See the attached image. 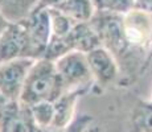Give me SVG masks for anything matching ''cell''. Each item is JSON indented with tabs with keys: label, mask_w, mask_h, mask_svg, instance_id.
Here are the masks:
<instances>
[{
	"label": "cell",
	"mask_w": 152,
	"mask_h": 132,
	"mask_svg": "<svg viewBox=\"0 0 152 132\" xmlns=\"http://www.w3.org/2000/svg\"><path fill=\"white\" fill-rule=\"evenodd\" d=\"M86 58L94 83L106 87L118 79L121 67H119V63L116 58L114 57V54L106 48L99 46L94 50L89 52L86 54Z\"/></svg>",
	"instance_id": "8"
},
{
	"label": "cell",
	"mask_w": 152,
	"mask_h": 132,
	"mask_svg": "<svg viewBox=\"0 0 152 132\" xmlns=\"http://www.w3.org/2000/svg\"><path fill=\"white\" fill-rule=\"evenodd\" d=\"M68 45L70 50L81 52L87 54L89 52L102 46L97 31L90 23H78L68 36Z\"/></svg>",
	"instance_id": "9"
},
{
	"label": "cell",
	"mask_w": 152,
	"mask_h": 132,
	"mask_svg": "<svg viewBox=\"0 0 152 132\" xmlns=\"http://www.w3.org/2000/svg\"><path fill=\"white\" fill-rule=\"evenodd\" d=\"M4 103H7V102H5V101H4V99H3V98H1V96H0V107H1V106H3V104H4Z\"/></svg>",
	"instance_id": "21"
},
{
	"label": "cell",
	"mask_w": 152,
	"mask_h": 132,
	"mask_svg": "<svg viewBox=\"0 0 152 132\" xmlns=\"http://www.w3.org/2000/svg\"><path fill=\"white\" fill-rule=\"evenodd\" d=\"M134 9L152 15V0H134Z\"/></svg>",
	"instance_id": "18"
},
{
	"label": "cell",
	"mask_w": 152,
	"mask_h": 132,
	"mask_svg": "<svg viewBox=\"0 0 152 132\" xmlns=\"http://www.w3.org/2000/svg\"><path fill=\"white\" fill-rule=\"evenodd\" d=\"M82 94L81 91L65 93L54 102V118L50 130H64L74 122L77 118L75 106Z\"/></svg>",
	"instance_id": "10"
},
{
	"label": "cell",
	"mask_w": 152,
	"mask_h": 132,
	"mask_svg": "<svg viewBox=\"0 0 152 132\" xmlns=\"http://www.w3.org/2000/svg\"><path fill=\"white\" fill-rule=\"evenodd\" d=\"M49 17H50V31H52V37L53 40H66L70 34L72 29L74 28L75 24L72 19H69L66 15L60 12L56 8L48 9Z\"/></svg>",
	"instance_id": "13"
},
{
	"label": "cell",
	"mask_w": 152,
	"mask_h": 132,
	"mask_svg": "<svg viewBox=\"0 0 152 132\" xmlns=\"http://www.w3.org/2000/svg\"><path fill=\"white\" fill-rule=\"evenodd\" d=\"M65 93H86L94 83L85 53L72 50L54 61Z\"/></svg>",
	"instance_id": "3"
},
{
	"label": "cell",
	"mask_w": 152,
	"mask_h": 132,
	"mask_svg": "<svg viewBox=\"0 0 152 132\" xmlns=\"http://www.w3.org/2000/svg\"><path fill=\"white\" fill-rule=\"evenodd\" d=\"M39 0H0V11L10 23H20L36 9Z\"/></svg>",
	"instance_id": "12"
},
{
	"label": "cell",
	"mask_w": 152,
	"mask_h": 132,
	"mask_svg": "<svg viewBox=\"0 0 152 132\" xmlns=\"http://www.w3.org/2000/svg\"><path fill=\"white\" fill-rule=\"evenodd\" d=\"M148 102H151V103H152V90H151V96H150V101H148Z\"/></svg>",
	"instance_id": "22"
},
{
	"label": "cell",
	"mask_w": 152,
	"mask_h": 132,
	"mask_svg": "<svg viewBox=\"0 0 152 132\" xmlns=\"http://www.w3.org/2000/svg\"><path fill=\"white\" fill-rule=\"evenodd\" d=\"M32 58H16L0 63V96L5 102H19L25 81L33 66Z\"/></svg>",
	"instance_id": "4"
},
{
	"label": "cell",
	"mask_w": 152,
	"mask_h": 132,
	"mask_svg": "<svg viewBox=\"0 0 152 132\" xmlns=\"http://www.w3.org/2000/svg\"><path fill=\"white\" fill-rule=\"evenodd\" d=\"M152 50V15L132 9L122 16V33L115 58L139 60Z\"/></svg>",
	"instance_id": "1"
},
{
	"label": "cell",
	"mask_w": 152,
	"mask_h": 132,
	"mask_svg": "<svg viewBox=\"0 0 152 132\" xmlns=\"http://www.w3.org/2000/svg\"><path fill=\"white\" fill-rule=\"evenodd\" d=\"M27 26L29 45H31V58L40 60L44 58L46 48L52 37L50 17L48 9H36L24 20Z\"/></svg>",
	"instance_id": "6"
},
{
	"label": "cell",
	"mask_w": 152,
	"mask_h": 132,
	"mask_svg": "<svg viewBox=\"0 0 152 132\" xmlns=\"http://www.w3.org/2000/svg\"><path fill=\"white\" fill-rule=\"evenodd\" d=\"M65 90L54 61L40 58L34 61L29 71L19 102L32 107L42 102H56Z\"/></svg>",
	"instance_id": "2"
},
{
	"label": "cell",
	"mask_w": 152,
	"mask_h": 132,
	"mask_svg": "<svg viewBox=\"0 0 152 132\" xmlns=\"http://www.w3.org/2000/svg\"><path fill=\"white\" fill-rule=\"evenodd\" d=\"M56 9L66 15L74 23H90L95 16L91 0H65Z\"/></svg>",
	"instance_id": "11"
},
{
	"label": "cell",
	"mask_w": 152,
	"mask_h": 132,
	"mask_svg": "<svg viewBox=\"0 0 152 132\" xmlns=\"http://www.w3.org/2000/svg\"><path fill=\"white\" fill-rule=\"evenodd\" d=\"M10 24H11V23L8 21L7 17H5L4 15L1 13V11H0V34H1L3 32H4L5 29H7V26L10 25Z\"/></svg>",
	"instance_id": "20"
},
{
	"label": "cell",
	"mask_w": 152,
	"mask_h": 132,
	"mask_svg": "<svg viewBox=\"0 0 152 132\" xmlns=\"http://www.w3.org/2000/svg\"><path fill=\"white\" fill-rule=\"evenodd\" d=\"M64 1H65V0H39V1H37L36 9H50V8H57L58 5L62 4Z\"/></svg>",
	"instance_id": "19"
},
{
	"label": "cell",
	"mask_w": 152,
	"mask_h": 132,
	"mask_svg": "<svg viewBox=\"0 0 152 132\" xmlns=\"http://www.w3.org/2000/svg\"><path fill=\"white\" fill-rule=\"evenodd\" d=\"M29 108L37 127L40 130H50L54 118V102H42Z\"/></svg>",
	"instance_id": "16"
},
{
	"label": "cell",
	"mask_w": 152,
	"mask_h": 132,
	"mask_svg": "<svg viewBox=\"0 0 152 132\" xmlns=\"http://www.w3.org/2000/svg\"><path fill=\"white\" fill-rule=\"evenodd\" d=\"M16 58H31V45L24 20L11 23L0 34V63Z\"/></svg>",
	"instance_id": "5"
},
{
	"label": "cell",
	"mask_w": 152,
	"mask_h": 132,
	"mask_svg": "<svg viewBox=\"0 0 152 132\" xmlns=\"http://www.w3.org/2000/svg\"><path fill=\"white\" fill-rule=\"evenodd\" d=\"M134 132H152V103L144 102L135 107L132 112Z\"/></svg>",
	"instance_id": "15"
},
{
	"label": "cell",
	"mask_w": 152,
	"mask_h": 132,
	"mask_svg": "<svg viewBox=\"0 0 152 132\" xmlns=\"http://www.w3.org/2000/svg\"><path fill=\"white\" fill-rule=\"evenodd\" d=\"M31 108L21 102H7L0 107V132H39Z\"/></svg>",
	"instance_id": "7"
},
{
	"label": "cell",
	"mask_w": 152,
	"mask_h": 132,
	"mask_svg": "<svg viewBox=\"0 0 152 132\" xmlns=\"http://www.w3.org/2000/svg\"><path fill=\"white\" fill-rule=\"evenodd\" d=\"M91 116L89 115H81L74 119V122L69 127L64 130H39V132H86L91 123Z\"/></svg>",
	"instance_id": "17"
},
{
	"label": "cell",
	"mask_w": 152,
	"mask_h": 132,
	"mask_svg": "<svg viewBox=\"0 0 152 132\" xmlns=\"http://www.w3.org/2000/svg\"><path fill=\"white\" fill-rule=\"evenodd\" d=\"M95 13L102 15H123L134 9V0H91Z\"/></svg>",
	"instance_id": "14"
}]
</instances>
